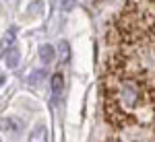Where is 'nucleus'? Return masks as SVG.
<instances>
[{
  "mask_svg": "<svg viewBox=\"0 0 155 142\" xmlns=\"http://www.w3.org/2000/svg\"><path fill=\"white\" fill-rule=\"evenodd\" d=\"M145 107V91L134 78H120L107 91V109L116 119L132 118L137 111Z\"/></svg>",
  "mask_w": 155,
  "mask_h": 142,
  "instance_id": "nucleus-1",
  "label": "nucleus"
},
{
  "mask_svg": "<svg viewBox=\"0 0 155 142\" xmlns=\"http://www.w3.org/2000/svg\"><path fill=\"white\" fill-rule=\"evenodd\" d=\"M62 84H64V80H62V74H54V78H52V95H54V101H58L60 99V93H62Z\"/></svg>",
  "mask_w": 155,
  "mask_h": 142,
  "instance_id": "nucleus-2",
  "label": "nucleus"
},
{
  "mask_svg": "<svg viewBox=\"0 0 155 142\" xmlns=\"http://www.w3.org/2000/svg\"><path fill=\"white\" fill-rule=\"evenodd\" d=\"M29 142H48V130L46 126H37L33 134L29 136Z\"/></svg>",
  "mask_w": 155,
  "mask_h": 142,
  "instance_id": "nucleus-3",
  "label": "nucleus"
},
{
  "mask_svg": "<svg viewBox=\"0 0 155 142\" xmlns=\"http://www.w3.org/2000/svg\"><path fill=\"white\" fill-rule=\"evenodd\" d=\"M39 58L44 64H50L52 60H54V47L52 46H41L39 47Z\"/></svg>",
  "mask_w": 155,
  "mask_h": 142,
  "instance_id": "nucleus-4",
  "label": "nucleus"
},
{
  "mask_svg": "<svg viewBox=\"0 0 155 142\" xmlns=\"http://www.w3.org/2000/svg\"><path fill=\"white\" fill-rule=\"evenodd\" d=\"M6 64H8L11 68H15V66L19 64V52H15V49H11V52L6 54Z\"/></svg>",
  "mask_w": 155,
  "mask_h": 142,
  "instance_id": "nucleus-5",
  "label": "nucleus"
},
{
  "mask_svg": "<svg viewBox=\"0 0 155 142\" xmlns=\"http://www.w3.org/2000/svg\"><path fill=\"white\" fill-rule=\"evenodd\" d=\"M15 41V31H8L6 35H4V41H2V47H8Z\"/></svg>",
  "mask_w": 155,
  "mask_h": 142,
  "instance_id": "nucleus-6",
  "label": "nucleus"
},
{
  "mask_svg": "<svg viewBox=\"0 0 155 142\" xmlns=\"http://www.w3.org/2000/svg\"><path fill=\"white\" fill-rule=\"evenodd\" d=\"M60 52H62V58H68V43H60Z\"/></svg>",
  "mask_w": 155,
  "mask_h": 142,
  "instance_id": "nucleus-7",
  "label": "nucleus"
},
{
  "mask_svg": "<svg viewBox=\"0 0 155 142\" xmlns=\"http://www.w3.org/2000/svg\"><path fill=\"white\" fill-rule=\"evenodd\" d=\"M2 84H4V78H2V76H0V87H2Z\"/></svg>",
  "mask_w": 155,
  "mask_h": 142,
  "instance_id": "nucleus-8",
  "label": "nucleus"
}]
</instances>
